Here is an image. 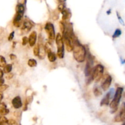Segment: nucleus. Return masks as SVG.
Wrapping results in <instances>:
<instances>
[{"label": "nucleus", "mask_w": 125, "mask_h": 125, "mask_svg": "<svg viewBox=\"0 0 125 125\" xmlns=\"http://www.w3.org/2000/svg\"><path fill=\"white\" fill-rule=\"evenodd\" d=\"M73 57L78 62H83L85 59L87 52L85 47L82 45L78 40L73 43Z\"/></svg>", "instance_id": "f257e3e1"}, {"label": "nucleus", "mask_w": 125, "mask_h": 125, "mask_svg": "<svg viewBox=\"0 0 125 125\" xmlns=\"http://www.w3.org/2000/svg\"><path fill=\"white\" fill-rule=\"evenodd\" d=\"M123 92V88L122 87H118L117 89V90H116L114 96L113 100L111 101V103H110L109 104L110 107L113 110V111L111 112V113H114V112H116V111L117 110L118 104H119L121 98H122Z\"/></svg>", "instance_id": "f03ea898"}, {"label": "nucleus", "mask_w": 125, "mask_h": 125, "mask_svg": "<svg viewBox=\"0 0 125 125\" xmlns=\"http://www.w3.org/2000/svg\"><path fill=\"white\" fill-rule=\"evenodd\" d=\"M56 43L57 45V55L59 59H63L64 57V46L62 35L58 33L56 36Z\"/></svg>", "instance_id": "7ed1b4c3"}, {"label": "nucleus", "mask_w": 125, "mask_h": 125, "mask_svg": "<svg viewBox=\"0 0 125 125\" xmlns=\"http://www.w3.org/2000/svg\"><path fill=\"white\" fill-rule=\"evenodd\" d=\"M104 72V67L101 64H98L93 70V76L96 83L100 81L103 77Z\"/></svg>", "instance_id": "20e7f679"}, {"label": "nucleus", "mask_w": 125, "mask_h": 125, "mask_svg": "<svg viewBox=\"0 0 125 125\" xmlns=\"http://www.w3.org/2000/svg\"><path fill=\"white\" fill-rule=\"evenodd\" d=\"M45 30L50 41H52L53 40H54V39L56 38V35H55L54 27L53 24L50 22L47 23L45 26Z\"/></svg>", "instance_id": "39448f33"}, {"label": "nucleus", "mask_w": 125, "mask_h": 125, "mask_svg": "<svg viewBox=\"0 0 125 125\" xmlns=\"http://www.w3.org/2000/svg\"><path fill=\"white\" fill-rule=\"evenodd\" d=\"M114 120L115 122H125V103H123L122 104L120 113L115 116Z\"/></svg>", "instance_id": "423d86ee"}, {"label": "nucleus", "mask_w": 125, "mask_h": 125, "mask_svg": "<svg viewBox=\"0 0 125 125\" xmlns=\"http://www.w3.org/2000/svg\"><path fill=\"white\" fill-rule=\"evenodd\" d=\"M63 39L64 40L66 49H67V51L71 52V51H73L74 46H73V45L72 43V40H70V39L67 35H65V34H63Z\"/></svg>", "instance_id": "0eeeda50"}, {"label": "nucleus", "mask_w": 125, "mask_h": 125, "mask_svg": "<svg viewBox=\"0 0 125 125\" xmlns=\"http://www.w3.org/2000/svg\"><path fill=\"white\" fill-rule=\"evenodd\" d=\"M112 78L111 77V76L107 75V77L105 78L104 81H103V83L101 84V88H102L103 90L104 91H107L109 89V88L110 87L111 85V83H112Z\"/></svg>", "instance_id": "6e6552de"}, {"label": "nucleus", "mask_w": 125, "mask_h": 125, "mask_svg": "<svg viewBox=\"0 0 125 125\" xmlns=\"http://www.w3.org/2000/svg\"><path fill=\"white\" fill-rule=\"evenodd\" d=\"M33 27V24L29 20H26L24 21L23 24H22L21 27V31L23 32L24 33H28L31 31L32 28Z\"/></svg>", "instance_id": "1a4fd4ad"}, {"label": "nucleus", "mask_w": 125, "mask_h": 125, "mask_svg": "<svg viewBox=\"0 0 125 125\" xmlns=\"http://www.w3.org/2000/svg\"><path fill=\"white\" fill-rule=\"evenodd\" d=\"M12 104L13 107H14L15 109H20V107H22V101L21 100V98L19 96H15L14 98L12 100Z\"/></svg>", "instance_id": "9d476101"}, {"label": "nucleus", "mask_w": 125, "mask_h": 125, "mask_svg": "<svg viewBox=\"0 0 125 125\" xmlns=\"http://www.w3.org/2000/svg\"><path fill=\"white\" fill-rule=\"evenodd\" d=\"M37 32L35 31H33L29 35V38H28V41H29V44L31 46H34L35 45L37 41Z\"/></svg>", "instance_id": "9b49d317"}, {"label": "nucleus", "mask_w": 125, "mask_h": 125, "mask_svg": "<svg viewBox=\"0 0 125 125\" xmlns=\"http://www.w3.org/2000/svg\"><path fill=\"white\" fill-rule=\"evenodd\" d=\"M111 98V91L107 93L106 95V96L103 98V100H101V103H100V106H107L109 104V101L110 99Z\"/></svg>", "instance_id": "f8f14e48"}, {"label": "nucleus", "mask_w": 125, "mask_h": 125, "mask_svg": "<svg viewBox=\"0 0 125 125\" xmlns=\"http://www.w3.org/2000/svg\"><path fill=\"white\" fill-rule=\"evenodd\" d=\"M39 46H40V53H39V55L38 57H39L40 59H43L45 58V54H46L45 46H43V45L42 43H39Z\"/></svg>", "instance_id": "ddd939ff"}, {"label": "nucleus", "mask_w": 125, "mask_h": 125, "mask_svg": "<svg viewBox=\"0 0 125 125\" xmlns=\"http://www.w3.org/2000/svg\"><path fill=\"white\" fill-rule=\"evenodd\" d=\"M24 7L23 4H18L16 7V13L21 15L23 16V14L24 13Z\"/></svg>", "instance_id": "4468645a"}, {"label": "nucleus", "mask_w": 125, "mask_h": 125, "mask_svg": "<svg viewBox=\"0 0 125 125\" xmlns=\"http://www.w3.org/2000/svg\"><path fill=\"white\" fill-rule=\"evenodd\" d=\"M62 12V21H67V20L69 19L70 17H71V13L70 12V11L68 10L65 9Z\"/></svg>", "instance_id": "2eb2a0df"}, {"label": "nucleus", "mask_w": 125, "mask_h": 125, "mask_svg": "<svg viewBox=\"0 0 125 125\" xmlns=\"http://www.w3.org/2000/svg\"><path fill=\"white\" fill-rule=\"evenodd\" d=\"M1 107H0V115H6L8 114L9 111L6 108V105L4 103H1Z\"/></svg>", "instance_id": "dca6fc26"}, {"label": "nucleus", "mask_w": 125, "mask_h": 125, "mask_svg": "<svg viewBox=\"0 0 125 125\" xmlns=\"http://www.w3.org/2000/svg\"><path fill=\"white\" fill-rule=\"evenodd\" d=\"M12 64H7L4 67L3 72L4 73L9 74V73L12 71Z\"/></svg>", "instance_id": "f3484780"}, {"label": "nucleus", "mask_w": 125, "mask_h": 125, "mask_svg": "<svg viewBox=\"0 0 125 125\" xmlns=\"http://www.w3.org/2000/svg\"><path fill=\"white\" fill-rule=\"evenodd\" d=\"M33 52L35 56H39V53H40V46H39V43L35 45L34 49H33Z\"/></svg>", "instance_id": "a211bd4d"}, {"label": "nucleus", "mask_w": 125, "mask_h": 125, "mask_svg": "<svg viewBox=\"0 0 125 125\" xmlns=\"http://www.w3.org/2000/svg\"><path fill=\"white\" fill-rule=\"evenodd\" d=\"M37 61L34 59H29L28 62V65L31 67H35L37 66Z\"/></svg>", "instance_id": "6ab92c4d"}, {"label": "nucleus", "mask_w": 125, "mask_h": 125, "mask_svg": "<svg viewBox=\"0 0 125 125\" xmlns=\"http://www.w3.org/2000/svg\"><path fill=\"white\" fill-rule=\"evenodd\" d=\"M94 94L95 96H100L102 95V92L99 88L95 87L94 90Z\"/></svg>", "instance_id": "aec40b11"}, {"label": "nucleus", "mask_w": 125, "mask_h": 125, "mask_svg": "<svg viewBox=\"0 0 125 125\" xmlns=\"http://www.w3.org/2000/svg\"><path fill=\"white\" fill-rule=\"evenodd\" d=\"M7 65L6 61L4 57L2 56H0V67H4Z\"/></svg>", "instance_id": "412c9836"}, {"label": "nucleus", "mask_w": 125, "mask_h": 125, "mask_svg": "<svg viewBox=\"0 0 125 125\" xmlns=\"http://www.w3.org/2000/svg\"><path fill=\"white\" fill-rule=\"evenodd\" d=\"M121 34H122V31L120 29H117L115 31L114 34L112 35V38H113V39H115V38L118 37Z\"/></svg>", "instance_id": "4be33fe9"}, {"label": "nucleus", "mask_w": 125, "mask_h": 125, "mask_svg": "<svg viewBox=\"0 0 125 125\" xmlns=\"http://www.w3.org/2000/svg\"><path fill=\"white\" fill-rule=\"evenodd\" d=\"M8 120L4 117H1L0 118V125H8L7 124Z\"/></svg>", "instance_id": "5701e85b"}, {"label": "nucleus", "mask_w": 125, "mask_h": 125, "mask_svg": "<svg viewBox=\"0 0 125 125\" xmlns=\"http://www.w3.org/2000/svg\"><path fill=\"white\" fill-rule=\"evenodd\" d=\"M59 26H60V29H61V32L62 33V34H64L65 31V25L63 22L60 21Z\"/></svg>", "instance_id": "b1692460"}, {"label": "nucleus", "mask_w": 125, "mask_h": 125, "mask_svg": "<svg viewBox=\"0 0 125 125\" xmlns=\"http://www.w3.org/2000/svg\"><path fill=\"white\" fill-rule=\"evenodd\" d=\"M28 42H29L28 37H23V39H22V45L23 46H25L28 43Z\"/></svg>", "instance_id": "393cba45"}, {"label": "nucleus", "mask_w": 125, "mask_h": 125, "mask_svg": "<svg viewBox=\"0 0 125 125\" xmlns=\"http://www.w3.org/2000/svg\"><path fill=\"white\" fill-rule=\"evenodd\" d=\"M8 87H9V85H6V84H4V85H3L2 86H1V87H0V93L5 91V90H6Z\"/></svg>", "instance_id": "a878e982"}, {"label": "nucleus", "mask_w": 125, "mask_h": 125, "mask_svg": "<svg viewBox=\"0 0 125 125\" xmlns=\"http://www.w3.org/2000/svg\"><path fill=\"white\" fill-rule=\"evenodd\" d=\"M7 124L8 125H13L16 124V121L13 119H10L7 121Z\"/></svg>", "instance_id": "bb28decb"}, {"label": "nucleus", "mask_w": 125, "mask_h": 125, "mask_svg": "<svg viewBox=\"0 0 125 125\" xmlns=\"http://www.w3.org/2000/svg\"><path fill=\"white\" fill-rule=\"evenodd\" d=\"M14 34H15L14 31H13L9 34V37H8L9 41H11V40L13 39V37H14Z\"/></svg>", "instance_id": "cd10ccee"}, {"label": "nucleus", "mask_w": 125, "mask_h": 125, "mask_svg": "<svg viewBox=\"0 0 125 125\" xmlns=\"http://www.w3.org/2000/svg\"><path fill=\"white\" fill-rule=\"evenodd\" d=\"M13 74H12V73H9V74H7V75H6V78L7 79H10L13 78Z\"/></svg>", "instance_id": "c85d7f7f"}, {"label": "nucleus", "mask_w": 125, "mask_h": 125, "mask_svg": "<svg viewBox=\"0 0 125 125\" xmlns=\"http://www.w3.org/2000/svg\"><path fill=\"white\" fill-rule=\"evenodd\" d=\"M9 57L11 60H15L16 58H17V56H16L15 54H10L9 55Z\"/></svg>", "instance_id": "c756f323"}, {"label": "nucleus", "mask_w": 125, "mask_h": 125, "mask_svg": "<svg viewBox=\"0 0 125 125\" xmlns=\"http://www.w3.org/2000/svg\"><path fill=\"white\" fill-rule=\"evenodd\" d=\"M4 80L2 78V79H0V87L4 85Z\"/></svg>", "instance_id": "7c9ffc66"}, {"label": "nucleus", "mask_w": 125, "mask_h": 125, "mask_svg": "<svg viewBox=\"0 0 125 125\" xmlns=\"http://www.w3.org/2000/svg\"><path fill=\"white\" fill-rule=\"evenodd\" d=\"M4 75V72L1 69H0V79H2Z\"/></svg>", "instance_id": "2f4dec72"}, {"label": "nucleus", "mask_w": 125, "mask_h": 125, "mask_svg": "<svg viewBox=\"0 0 125 125\" xmlns=\"http://www.w3.org/2000/svg\"><path fill=\"white\" fill-rule=\"evenodd\" d=\"M117 16H118V19H119V20H120V23H122L123 24H124V23H123V20H122V18H121V17H120V15H119V14H118V12H117Z\"/></svg>", "instance_id": "473e14b6"}, {"label": "nucleus", "mask_w": 125, "mask_h": 125, "mask_svg": "<svg viewBox=\"0 0 125 125\" xmlns=\"http://www.w3.org/2000/svg\"><path fill=\"white\" fill-rule=\"evenodd\" d=\"M2 98H3V95H2V94H1V93H0V103H1V100H2Z\"/></svg>", "instance_id": "72a5a7b5"}, {"label": "nucleus", "mask_w": 125, "mask_h": 125, "mask_svg": "<svg viewBox=\"0 0 125 125\" xmlns=\"http://www.w3.org/2000/svg\"><path fill=\"white\" fill-rule=\"evenodd\" d=\"M122 125H125V122H123V124H122Z\"/></svg>", "instance_id": "f704fd0d"}, {"label": "nucleus", "mask_w": 125, "mask_h": 125, "mask_svg": "<svg viewBox=\"0 0 125 125\" xmlns=\"http://www.w3.org/2000/svg\"><path fill=\"white\" fill-rule=\"evenodd\" d=\"M1 117H0V118H1Z\"/></svg>", "instance_id": "c9c22d12"}, {"label": "nucleus", "mask_w": 125, "mask_h": 125, "mask_svg": "<svg viewBox=\"0 0 125 125\" xmlns=\"http://www.w3.org/2000/svg\"><path fill=\"white\" fill-rule=\"evenodd\" d=\"M0 104H1V103H0Z\"/></svg>", "instance_id": "e433bc0d"}]
</instances>
